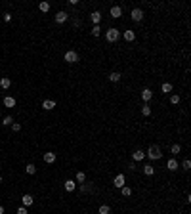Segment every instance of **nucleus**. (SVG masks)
<instances>
[{
	"label": "nucleus",
	"instance_id": "nucleus-30",
	"mask_svg": "<svg viewBox=\"0 0 191 214\" xmlns=\"http://www.w3.org/2000/svg\"><path fill=\"white\" fill-rule=\"evenodd\" d=\"M182 168H183V170H186V172H187V170L191 168V161H189V159H183V162H182Z\"/></svg>",
	"mask_w": 191,
	"mask_h": 214
},
{
	"label": "nucleus",
	"instance_id": "nucleus-13",
	"mask_svg": "<svg viewBox=\"0 0 191 214\" xmlns=\"http://www.w3.org/2000/svg\"><path fill=\"white\" fill-rule=\"evenodd\" d=\"M122 37H124L126 42H134V40H136V33H134V29H126L122 33Z\"/></svg>",
	"mask_w": 191,
	"mask_h": 214
},
{
	"label": "nucleus",
	"instance_id": "nucleus-19",
	"mask_svg": "<svg viewBox=\"0 0 191 214\" xmlns=\"http://www.w3.org/2000/svg\"><path fill=\"white\" fill-rule=\"evenodd\" d=\"M44 162H48V165L55 162V153H52V151H46V153H44Z\"/></svg>",
	"mask_w": 191,
	"mask_h": 214
},
{
	"label": "nucleus",
	"instance_id": "nucleus-39",
	"mask_svg": "<svg viewBox=\"0 0 191 214\" xmlns=\"http://www.w3.org/2000/svg\"><path fill=\"white\" fill-rule=\"evenodd\" d=\"M0 168H2V165H0Z\"/></svg>",
	"mask_w": 191,
	"mask_h": 214
},
{
	"label": "nucleus",
	"instance_id": "nucleus-25",
	"mask_svg": "<svg viewBox=\"0 0 191 214\" xmlns=\"http://www.w3.org/2000/svg\"><path fill=\"white\" fill-rule=\"evenodd\" d=\"M38 10H40L42 13L50 12V2H40V4H38Z\"/></svg>",
	"mask_w": 191,
	"mask_h": 214
},
{
	"label": "nucleus",
	"instance_id": "nucleus-28",
	"mask_svg": "<svg viewBox=\"0 0 191 214\" xmlns=\"http://www.w3.org/2000/svg\"><path fill=\"white\" fill-rule=\"evenodd\" d=\"M121 195H122V197H130V195H132V189L126 187V185H122V187H121Z\"/></svg>",
	"mask_w": 191,
	"mask_h": 214
},
{
	"label": "nucleus",
	"instance_id": "nucleus-26",
	"mask_svg": "<svg viewBox=\"0 0 191 214\" xmlns=\"http://www.w3.org/2000/svg\"><path fill=\"white\" fill-rule=\"evenodd\" d=\"M90 33H92V37H100V34H101V27L100 25H94L90 29Z\"/></svg>",
	"mask_w": 191,
	"mask_h": 214
},
{
	"label": "nucleus",
	"instance_id": "nucleus-3",
	"mask_svg": "<svg viewBox=\"0 0 191 214\" xmlns=\"http://www.w3.org/2000/svg\"><path fill=\"white\" fill-rule=\"evenodd\" d=\"M63 59H65L67 63H71V65H75V63H79V61H80L79 54H76L75 50H67V52L63 54Z\"/></svg>",
	"mask_w": 191,
	"mask_h": 214
},
{
	"label": "nucleus",
	"instance_id": "nucleus-1",
	"mask_svg": "<svg viewBox=\"0 0 191 214\" xmlns=\"http://www.w3.org/2000/svg\"><path fill=\"white\" fill-rule=\"evenodd\" d=\"M118 38H121V31H118L117 27H109V29L105 31V40H107L109 44H115V42H118Z\"/></svg>",
	"mask_w": 191,
	"mask_h": 214
},
{
	"label": "nucleus",
	"instance_id": "nucleus-20",
	"mask_svg": "<svg viewBox=\"0 0 191 214\" xmlns=\"http://www.w3.org/2000/svg\"><path fill=\"white\" fill-rule=\"evenodd\" d=\"M141 172H143L145 176H153V174H155V166L145 165V166H141Z\"/></svg>",
	"mask_w": 191,
	"mask_h": 214
},
{
	"label": "nucleus",
	"instance_id": "nucleus-14",
	"mask_svg": "<svg viewBox=\"0 0 191 214\" xmlns=\"http://www.w3.org/2000/svg\"><path fill=\"white\" fill-rule=\"evenodd\" d=\"M132 159H134V162L143 161V159H145V151H143V149H136V151L132 153Z\"/></svg>",
	"mask_w": 191,
	"mask_h": 214
},
{
	"label": "nucleus",
	"instance_id": "nucleus-8",
	"mask_svg": "<svg viewBox=\"0 0 191 214\" xmlns=\"http://www.w3.org/2000/svg\"><path fill=\"white\" fill-rule=\"evenodd\" d=\"M67 19H69V13H67V12H63V10H61V12L55 13V23H58V25H59V23H65Z\"/></svg>",
	"mask_w": 191,
	"mask_h": 214
},
{
	"label": "nucleus",
	"instance_id": "nucleus-34",
	"mask_svg": "<svg viewBox=\"0 0 191 214\" xmlns=\"http://www.w3.org/2000/svg\"><path fill=\"white\" fill-rule=\"evenodd\" d=\"M12 130H13V132H19V130H21V124H19V123H13V124H12Z\"/></svg>",
	"mask_w": 191,
	"mask_h": 214
},
{
	"label": "nucleus",
	"instance_id": "nucleus-22",
	"mask_svg": "<svg viewBox=\"0 0 191 214\" xmlns=\"http://www.w3.org/2000/svg\"><path fill=\"white\" fill-rule=\"evenodd\" d=\"M141 115H143V117H149V115H151V107H149V103H143V105H141Z\"/></svg>",
	"mask_w": 191,
	"mask_h": 214
},
{
	"label": "nucleus",
	"instance_id": "nucleus-31",
	"mask_svg": "<svg viewBox=\"0 0 191 214\" xmlns=\"http://www.w3.org/2000/svg\"><path fill=\"white\" fill-rule=\"evenodd\" d=\"M25 172H27V174H34V172H37V166H34V165H27Z\"/></svg>",
	"mask_w": 191,
	"mask_h": 214
},
{
	"label": "nucleus",
	"instance_id": "nucleus-29",
	"mask_svg": "<svg viewBox=\"0 0 191 214\" xmlns=\"http://www.w3.org/2000/svg\"><path fill=\"white\" fill-rule=\"evenodd\" d=\"M180 102H182V98H180L178 94H172V96H170V103H172V105H178Z\"/></svg>",
	"mask_w": 191,
	"mask_h": 214
},
{
	"label": "nucleus",
	"instance_id": "nucleus-11",
	"mask_svg": "<svg viewBox=\"0 0 191 214\" xmlns=\"http://www.w3.org/2000/svg\"><path fill=\"white\" fill-rule=\"evenodd\" d=\"M63 187H65V191H67V193H73V191L76 189V182H75V180H65Z\"/></svg>",
	"mask_w": 191,
	"mask_h": 214
},
{
	"label": "nucleus",
	"instance_id": "nucleus-15",
	"mask_svg": "<svg viewBox=\"0 0 191 214\" xmlns=\"http://www.w3.org/2000/svg\"><path fill=\"white\" fill-rule=\"evenodd\" d=\"M54 107H58V103H55L54 99H44V102H42V109H46V111H52Z\"/></svg>",
	"mask_w": 191,
	"mask_h": 214
},
{
	"label": "nucleus",
	"instance_id": "nucleus-35",
	"mask_svg": "<svg viewBox=\"0 0 191 214\" xmlns=\"http://www.w3.org/2000/svg\"><path fill=\"white\" fill-rule=\"evenodd\" d=\"M4 21H6V23H10V21H12V13H4Z\"/></svg>",
	"mask_w": 191,
	"mask_h": 214
},
{
	"label": "nucleus",
	"instance_id": "nucleus-10",
	"mask_svg": "<svg viewBox=\"0 0 191 214\" xmlns=\"http://www.w3.org/2000/svg\"><path fill=\"white\" fill-rule=\"evenodd\" d=\"M166 168L170 170V172H176V170L180 168V165H178V161H176L174 157H172V159H168V161H166Z\"/></svg>",
	"mask_w": 191,
	"mask_h": 214
},
{
	"label": "nucleus",
	"instance_id": "nucleus-32",
	"mask_svg": "<svg viewBox=\"0 0 191 214\" xmlns=\"http://www.w3.org/2000/svg\"><path fill=\"white\" fill-rule=\"evenodd\" d=\"M90 189H92V185H90V184H82V185H80V191H82V193H88Z\"/></svg>",
	"mask_w": 191,
	"mask_h": 214
},
{
	"label": "nucleus",
	"instance_id": "nucleus-12",
	"mask_svg": "<svg viewBox=\"0 0 191 214\" xmlns=\"http://www.w3.org/2000/svg\"><path fill=\"white\" fill-rule=\"evenodd\" d=\"M90 19H92V23H94V25H100L101 23V12L94 10V12L90 13Z\"/></svg>",
	"mask_w": 191,
	"mask_h": 214
},
{
	"label": "nucleus",
	"instance_id": "nucleus-23",
	"mask_svg": "<svg viewBox=\"0 0 191 214\" xmlns=\"http://www.w3.org/2000/svg\"><path fill=\"white\" fill-rule=\"evenodd\" d=\"M75 182H76V184H84V182H86V174H84V172H76Z\"/></svg>",
	"mask_w": 191,
	"mask_h": 214
},
{
	"label": "nucleus",
	"instance_id": "nucleus-27",
	"mask_svg": "<svg viewBox=\"0 0 191 214\" xmlns=\"http://www.w3.org/2000/svg\"><path fill=\"white\" fill-rule=\"evenodd\" d=\"M97 212L100 214H111V206L109 205H101L100 209H97Z\"/></svg>",
	"mask_w": 191,
	"mask_h": 214
},
{
	"label": "nucleus",
	"instance_id": "nucleus-4",
	"mask_svg": "<svg viewBox=\"0 0 191 214\" xmlns=\"http://www.w3.org/2000/svg\"><path fill=\"white\" fill-rule=\"evenodd\" d=\"M124 184H126V176H124L122 172H118V174H117L115 178H113V185H115L117 189H121Z\"/></svg>",
	"mask_w": 191,
	"mask_h": 214
},
{
	"label": "nucleus",
	"instance_id": "nucleus-7",
	"mask_svg": "<svg viewBox=\"0 0 191 214\" xmlns=\"http://www.w3.org/2000/svg\"><path fill=\"white\" fill-rule=\"evenodd\" d=\"M140 98L143 99L145 103H149L151 98H153V90H151V88H143V90H141V94H140Z\"/></svg>",
	"mask_w": 191,
	"mask_h": 214
},
{
	"label": "nucleus",
	"instance_id": "nucleus-21",
	"mask_svg": "<svg viewBox=\"0 0 191 214\" xmlns=\"http://www.w3.org/2000/svg\"><path fill=\"white\" fill-rule=\"evenodd\" d=\"M172 88H174V86H172L170 82H162V84H161V90H162V94H170V92H172Z\"/></svg>",
	"mask_w": 191,
	"mask_h": 214
},
{
	"label": "nucleus",
	"instance_id": "nucleus-17",
	"mask_svg": "<svg viewBox=\"0 0 191 214\" xmlns=\"http://www.w3.org/2000/svg\"><path fill=\"white\" fill-rule=\"evenodd\" d=\"M2 103H4V107H10V109H12V107H16V98H12V96H6Z\"/></svg>",
	"mask_w": 191,
	"mask_h": 214
},
{
	"label": "nucleus",
	"instance_id": "nucleus-5",
	"mask_svg": "<svg viewBox=\"0 0 191 214\" xmlns=\"http://www.w3.org/2000/svg\"><path fill=\"white\" fill-rule=\"evenodd\" d=\"M109 13H111L113 19H121V17H122V8H121V6H111Z\"/></svg>",
	"mask_w": 191,
	"mask_h": 214
},
{
	"label": "nucleus",
	"instance_id": "nucleus-24",
	"mask_svg": "<svg viewBox=\"0 0 191 214\" xmlns=\"http://www.w3.org/2000/svg\"><path fill=\"white\" fill-rule=\"evenodd\" d=\"M170 153H172V155H180V153H182V145H180V144H172Z\"/></svg>",
	"mask_w": 191,
	"mask_h": 214
},
{
	"label": "nucleus",
	"instance_id": "nucleus-36",
	"mask_svg": "<svg viewBox=\"0 0 191 214\" xmlns=\"http://www.w3.org/2000/svg\"><path fill=\"white\" fill-rule=\"evenodd\" d=\"M17 214H27V209H25V206H19V209H17Z\"/></svg>",
	"mask_w": 191,
	"mask_h": 214
},
{
	"label": "nucleus",
	"instance_id": "nucleus-18",
	"mask_svg": "<svg viewBox=\"0 0 191 214\" xmlns=\"http://www.w3.org/2000/svg\"><path fill=\"white\" fill-rule=\"evenodd\" d=\"M33 201H34V199H33L29 193H25L23 197H21V203H23V206H25V209H27V206H31V205H33Z\"/></svg>",
	"mask_w": 191,
	"mask_h": 214
},
{
	"label": "nucleus",
	"instance_id": "nucleus-16",
	"mask_svg": "<svg viewBox=\"0 0 191 214\" xmlns=\"http://www.w3.org/2000/svg\"><path fill=\"white\" fill-rule=\"evenodd\" d=\"M10 86H12V78L10 77H2V78H0V88L8 90Z\"/></svg>",
	"mask_w": 191,
	"mask_h": 214
},
{
	"label": "nucleus",
	"instance_id": "nucleus-6",
	"mask_svg": "<svg viewBox=\"0 0 191 214\" xmlns=\"http://www.w3.org/2000/svg\"><path fill=\"white\" fill-rule=\"evenodd\" d=\"M130 17H132V21H141V19H143V10H140V8H132Z\"/></svg>",
	"mask_w": 191,
	"mask_h": 214
},
{
	"label": "nucleus",
	"instance_id": "nucleus-2",
	"mask_svg": "<svg viewBox=\"0 0 191 214\" xmlns=\"http://www.w3.org/2000/svg\"><path fill=\"white\" fill-rule=\"evenodd\" d=\"M145 157H149L151 161H159L161 157H162V153H161V147H159V145H149V149L145 151Z\"/></svg>",
	"mask_w": 191,
	"mask_h": 214
},
{
	"label": "nucleus",
	"instance_id": "nucleus-38",
	"mask_svg": "<svg viewBox=\"0 0 191 214\" xmlns=\"http://www.w3.org/2000/svg\"><path fill=\"white\" fill-rule=\"evenodd\" d=\"M0 184H2V176H0Z\"/></svg>",
	"mask_w": 191,
	"mask_h": 214
},
{
	"label": "nucleus",
	"instance_id": "nucleus-9",
	"mask_svg": "<svg viewBox=\"0 0 191 214\" xmlns=\"http://www.w3.org/2000/svg\"><path fill=\"white\" fill-rule=\"evenodd\" d=\"M107 78H109V82H113V84H117V82H121V78H122V75L118 73V71H113V73H109L107 75Z\"/></svg>",
	"mask_w": 191,
	"mask_h": 214
},
{
	"label": "nucleus",
	"instance_id": "nucleus-33",
	"mask_svg": "<svg viewBox=\"0 0 191 214\" xmlns=\"http://www.w3.org/2000/svg\"><path fill=\"white\" fill-rule=\"evenodd\" d=\"M2 124H6V126H10V124H13V119H12V117H4V120H2Z\"/></svg>",
	"mask_w": 191,
	"mask_h": 214
},
{
	"label": "nucleus",
	"instance_id": "nucleus-37",
	"mask_svg": "<svg viewBox=\"0 0 191 214\" xmlns=\"http://www.w3.org/2000/svg\"><path fill=\"white\" fill-rule=\"evenodd\" d=\"M0 214H4V206L2 205H0Z\"/></svg>",
	"mask_w": 191,
	"mask_h": 214
}]
</instances>
